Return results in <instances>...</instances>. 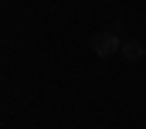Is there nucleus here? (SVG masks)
<instances>
[{"label": "nucleus", "instance_id": "1", "mask_svg": "<svg viewBox=\"0 0 146 129\" xmlns=\"http://www.w3.org/2000/svg\"><path fill=\"white\" fill-rule=\"evenodd\" d=\"M119 48H122V37H119L115 27H106V31H95V34H92V51H95L99 58L119 55Z\"/></svg>", "mask_w": 146, "mask_h": 129}, {"label": "nucleus", "instance_id": "2", "mask_svg": "<svg viewBox=\"0 0 146 129\" xmlns=\"http://www.w3.org/2000/svg\"><path fill=\"white\" fill-rule=\"evenodd\" d=\"M119 55L126 58V61H139L146 55V48H143V41H136V37H126L122 41V48H119Z\"/></svg>", "mask_w": 146, "mask_h": 129}]
</instances>
